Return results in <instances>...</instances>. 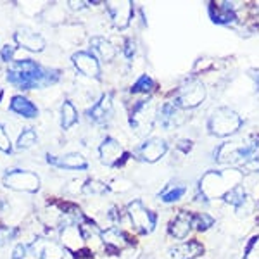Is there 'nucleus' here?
<instances>
[{
	"label": "nucleus",
	"instance_id": "obj_32",
	"mask_svg": "<svg viewBox=\"0 0 259 259\" xmlns=\"http://www.w3.org/2000/svg\"><path fill=\"white\" fill-rule=\"evenodd\" d=\"M19 233V228L16 227H0V247L6 244H9L11 240H14Z\"/></svg>",
	"mask_w": 259,
	"mask_h": 259
},
{
	"label": "nucleus",
	"instance_id": "obj_35",
	"mask_svg": "<svg viewBox=\"0 0 259 259\" xmlns=\"http://www.w3.org/2000/svg\"><path fill=\"white\" fill-rule=\"evenodd\" d=\"M26 250H28V247L24 244L16 245L14 250H12V259H23L24 256H26Z\"/></svg>",
	"mask_w": 259,
	"mask_h": 259
},
{
	"label": "nucleus",
	"instance_id": "obj_26",
	"mask_svg": "<svg viewBox=\"0 0 259 259\" xmlns=\"http://www.w3.org/2000/svg\"><path fill=\"white\" fill-rule=\"evenodd\" d=\"M76 121H78L76 107L73 106L71 100H64L62 109H61V126L64 130H68L73 126V124H76Z\"/></svg>",
	"mask_w": 259,
	"mask_h": 259
},
{
	"label": "nucleus",
	"instance_id": "obj_21",
	"mask_svg": "<svg viewBox=\"0 0 259 259\" xmlns=\"http://www.w3.org/2000/svg\"><path fill=\"white\" fill-rule=\"evenodd\" d=\"M178 116H180V107L175 102H168V104H164V106H161L159 112H157L161 126L166 130L177 126L180 121H182V119H178Z\"/></svg>",
	"mask_w": 259,
	"mask_h": 259
},
{
	"label": "nucleus",
	"instance_id": "obj_17",
	"mask_svg": "<svg viewBox=\"0 0 259 259\" xmlns=\"http://www.w3.org/2000/svg\"><path fill=\"white\" fill-rule=\"evenodd\" d=\"M209 16L214 23L228 24L235 19V4L232 2H212L209 4Z\"/></svg>",
	"mask_w": 259,
	"mask_h": 259
},
{
	"label": "nucleus",
	"instance_id": "obj_34",
	"mask_svg": "<svg viewBox=\"0 0 259 259\" xmlns=\"http://www.w3.org/2000/svg\"><path fill=\"white\" fill-rule=\"evenodd\" d=\"M0 150L4 154H12V145H11V139L6 133V130L0 124Z\"/></svg>",
	"mask_w": 259,
	"mask_h": 259
},
{
	"label": "nucleus",
	"instance_id": "obj_20",
	"mask_svg": "<svg viewBox=\"0 0 259 259\" xmlns=\"http://www.w3.org/2000/svg\"><path fill=\"white\" fill-rule=\"evenodd\" d=\"M100 237H102L104 244H106L107 247L112 249V250H121V249L128 247V244H130L128 235H126V233H123L118 228L104 230V232H100Z\"/></svg>",
	"mask_w": 259,
	"mask_h": 259
},
{
	"label": "nucleus",
	"instance_id": "obj_5",
	"mask_svg": "<svg viewBox=\"0 0 259 259\" xmlns=\"http://www.w3.org/2000/svg\"><path fill=\"white\" fill-rule=\"evenodd\" d=\"M4 185L12 190L35 194V192L40 190V177L33 171L12 168L4 175Z\"/></svg>",
	"mask_w": 259,
	"mask_h": 259
},
{
	"label": "nucleus",
	"instance_id": "obj_1",
	"mask_svg": "<svg viewBox=\"0 0 259 259\" xmlns=\"http://www.w3.org/2000/svg\"><path fill=\"white\" fill-rule=\"evenodd\" d=\"M61 80L59 69L44 68L38 62L31 59L16 61L7 69V81L21 90H33V89H45Z\"/></svg>",
	"mask_w": 259,
	"mask_h": 259
},
{
	"label": "nucleus",
	"instance_id": "obj_27",
	"mask_svg": "<svg viewBox=\"0 0 259 259\" xmlns=\"http://www.w3.org/2000/svg\"><path fill=\"white\" fill-rule=\"evenodd\" d=\"M156 89V83L149 74H142L139 80L135 81V85L132 87V94H150Z\"/></svg>",
	"mask_w": 259,
	"mask_h": 259
},
{
	"label": "nucleus",
	"instance_id": "obj_28",
	"mask_svg": "<svg viewBox=\"0 0 259 259\" xmlns=\"http://www.w3.org/2000/svg\"><path fill=\"white\" fill-rule=\"evenodd\" d=\"M109 190V187L106 183L99 182V180H87L85 185L81 187V192L87 195H102Z\"/></svg>",
	"mask_w": 259,
	"mask_h": 259
},
{
	"label": "nucleus",
	"instance_id": "obj_19",
	"mask_svg": "<svg viewBox=\"0 0 259 259\" xmlns=\"http://www.w3.org/2000/svg\"><path fill=\"white\" fill-rule=\"evenodd\" d=\"M9 109L12 112H16L18 116H23V118H28V119H33L38 116V107H36L30 99L23 97V95H14V97L11 99Z\"/></svg>",
	"mask_w": 259,
	"mask_h": 259
},
{
	"label": "nucleus",
	"instance_id": "obj_40",
	"mask_svg": "<svg viewBox=\"0 0 259 259\" xmlns=\"http://www.w3.org/2000/svg\"><path fill=\"white\" fill-rule=\"evenodd\" d=\"M250 76L254 78V81H256L257 87H259V71L257 69H252V71H250Z\"/></svg>",
	"mask_w": 259,
	"mask_h": 259
},
{
	"label": "nucleus",
	"instance_id": "obj_23",
	"mask_svg": "<svg viewBox=\"0 0 259 259\" xmlns=\"http://www.w3.org/2000/svg\"><path fill=\"white\" fill-rule=\"evenodd\" d=\"M90 45L104 61H112V59H114L116 47L107 38H104V36H94V38L90 40Z\"/></svg>",
	"mask_w": 259,
	"mask_h": 259
},
{
	"label": "nucleus",
	"instance_id": "obj_13",
	"mask_svg": "<svg viewBox=\"0 0 259 259\" xmlns=\"http://www.w3.org/2000/svg\"><path fill=\"white\" fill-rule=\"evenodd\" d=\"M83 240H85V237H83L81 228L78 223H66L64 227L61 228L62 247L73 250V252H78V250L85 249L83 247Z\"/></svg>",
	"mask_w": 259,
	"mask_h": 259
},
{
	"label": "nucleus",
	"instance_id": "obj_15",
	"mask_svg": "<svg viewBox=\"0 0 259 259\" xmlns=\"http://www.w3.org/2000/svg\"><path fill=\"white\" fill-rule=\"evenodd\" d=\"M47 162L56 168H61V169H89V162H87L85 157L81 154H76V152H71V154H64L61 157H56V156H47Z\"/></svg>",
	"mask_w": 259,
	"mask_h": 259
},
{
	"label": "nucleus",
	"instance_id": "obj_33",
	"mask_svg": "<svg viewBox=\"0 0 259 259\" xmlns=\"http://www.w3.org/2000/svg\"><path fill=\"white\" fill-rule=\"evenodd\" d=\"M244 259H259V235H256L249 242L247 249H245Z\"/></svg>",
	"mask_w": 259,
	"mask_h": 259
},
{
	"label": "nucleus",
	"instance_id": "obj_12",
	"mask_svg": "<svg viewBox=\"0 0 259 259\" xmlns=\"http://www.w3.org/2000/svg\"><path fill=\"white\" fill-rule=\"evenodd\" d=\"M73 64L74 68H76L83 76H89V78H99L100 74V64L97 61V57L94 56V54L87 52V50H80V52H76L73 57Z\"/></svg>",
	"mask_w": 259,
	"mask_h": 259
},
{
	"label": "nucleus",
	"instance_id": "obj_14",
	"mask_svg": "<svg viewBox=\"0 0 259 259\" xmlns=\"http://www.w3.org/2000/svg\"><path fill=\"white\" fill-rule=\"evenodd\" d=\"M14 41L19 47H24L31 52H41L45 49V40L38 33L28 30V28H19L14 31Z\"/></svg>",
	"mask_w": 259,
	"mask_h": 259
},
{
	"label": "nucleus",
	"instance_id": "obj_18",
	"mask_svg": "<svg viewBox=\"0 0 259 259\" xmlns=\"http://www.w3.org/2000/svg\"><path fill=\"white\" fill-rule=\"evenodd\" d=\"M192 218L194 216L190 214V212L187 211H180L177 214V218L169 223V235L173 237V239L177 240H183L187 235L190 233V228H192Z\"/></svg>",
	"mask_w": 259,
	"mask_h": 259
},
{
	"label": "nucleus",
	"instance_id": "obj_10",
	"mask_svg": "<svg viewBox=\"0 0 259 259\" xmlns=\"http://www.w3.org/2000/svg\"><path fill=\"white\" fill-rule=\"evenodd\" d=\"M244 149L245 144L239 142H225L216 149L214 161L223 162V164H240L244 161Z\"/></svg>",
	"mask_w": 259,
	"mask_h": 259
},
{
	"label": "nucleus",
	"instance_id": "obj_4",
	"mask_svg": "<svg viewBox=\"0 0 259 259\" xmlns=\"http://www.w3.org/2000/svg\"><path fill=\"white\" fill-rule=\"evenodd\" d=\"M206 99V87L202 81L195 80V78H189L178 87L177 95H175V104L180 109H192L197 107Z\"/></svg>",
	"mask_w": 259,
	"mask_h": 259
},
{
	"label": "nucleus",
	"instance_id": "obj_31",
	"mask_svg": "<svg viewBox=\"0 0 259 259\" xmlns=\"http://www.w3.org/2000/svg\"><path fill=\"white\" fill-rule=\"evenodd\" d=\"M36 140H38V137H36V132L33 128H28V130H24L23 133L19 135V139H18V149H28V147H31V145H35L36 144Z\"/></svg>",
	"mask_w": 259,
	"mask_h": 259
},
{
	"label": "nucleus",
	"instance_id": "obj_3",
	"mask_svg": "<svg viewBox=\"0 0 259 259\" xmlns=\"http://www.w3.org/2000/svg\"><path fill=\"white\" fill-rule=\"evenodd\" d=\"M242 126V118L230 107H220L207 119V130L214 137H230Z\"/></svg>",
	"mask_w": 259,
	"mask_h": 259
},
{
	"label": "nucleus",
	"instance_id": "obj_37",
	"mask_svg": "<svg viewBox=\"0 0 259 259\" xmlns=\"http://www.w3.org/2000/svg\"><path fill=\"white\" fill-rule=\"evenodd\" d=\"M123 52H124V56H126L128 59H132V57L135 56V41H133V40H126Z\"/></svg>",
	"mask_w": 259,
	"mask_h": 259
},
{
	"label": "nucleus",
	"instance_id": "obj_39",
	"mask_svg": "<svg viewBox=\"0 0 259 259\" xmlns=\"http://www.w3.org/2000/svg\"><path fill=\"white\" fill-rule=\"evenodd\" d=\"M68 6H69V9H73V11H80V9H85L87 4L85 2H69Z\"/></svg>",
	"mask_w": 259,
	"mask_h": 259
},
{
	"label": "nucleus",
	"instance_id": "obj_2",
	"mask_svg": "<svg viewBox=\"0 0 259 259\" xmlns=\"http://www.w3.org/2000/svg\"><path fill=\"white\" fill-rule=\"evenodd\" d=\"M244 173L237 168H227L220 171H207L200 178V194L204 199L225 197L232 189L240 185Z\"/></svg>",
	"mask_w": 259,
	"mask_h": 259
},
{
	"label": "nucleus",
	"instance_id": "obj_24",
	"mask_svg": "<svg viewBox=\"0 0 259 259\" xmlns=\"http://www.w3.org/2000/svg\"><path fill=\"white\" fill-rule=\"evenodd\" d=\"M187 192V187L183 183H177V182H171L168 185L162 189V192L159 194V199L162 202H175V200L182 199V195Z\"/></svg>",
	"mask_w": 259,
	"mask_h": 259
},
{
	"label": "nucleus",
	"instance_id": "obj_7",
	"mask_svg": "<svg viewBox=\"0 0 259 259\" xmlns=\"http://www.w3.org/2000/svg\"><path fill=\"white\" fill-rule=\"evenodd\" d=\"M99 156H100V161H102L106 166H114V168H118V166H121L124 162V159L128 157V154L123 150V147H121V144L118 140L107 137V139L100 144Z\"/></svg>",
	"mask_w": 259,
	"mask_h": 259
},
{
	"label": "nucleus",
	"instance_id": "obj_36",
	"mask_svg": "<svg viewBox=\"0 0 259 259\" xmlns=\"http://www.w3.org/2000/svg\"><path fill=\"white\" fill-rule=\"evenodd\" d=\"M12 56H14V47H11V45H6V47L0 50V57H2V61L9 62V61H12Z\"/></svg>",
	"mask_w": 259,
	"mask_h": 259
},
{
	"label": "nucleus",
	"instance_id": "obj_30",
	"mask_svg": "<svg viewBox=\"0 0 259 259\" xmlns=\"http://www.w3.org/2000/svg\"><path fill=\"white\" fill-rule=\"evenodd\" d=\"M212 225H214V220H212L209 214H206V212H199V214H195L194 218H192V227L195 230H199V232H206Z\"/></svg>",
	"mask_w": 259,
	"mask_h": 259
},
{
	"label": "nucleus",
	"instance_id": "obj_16",
	"mask_svg": "<svg viewBox=\"0 0 259 259\" xmlns=\"http://www.w3.org/2000/svg\"><path fill=\"white\" fill-rule=\"evenodd\" d=\"M111 114H112V97H111V94H104L102 97H100L99 102H95L94 106L87 111L89 119L94 121V123H106V121L111 118Z\"/></svg>",
	"mask_w": 259,
	"mask_h": 259
},
{
	"label": "nucleus",
	"instance_id": "obj_22",
	"mask_svg": "<svg viewBox=\"0 0 259 259\" xmlns=\"http://www.w3.org/2000/svg\"><path fill=\"white\" fill-rule=\"evenodd\" d=\"M242 166L249 171H259V139L250 142V144H245Z\"/></svg>",
	"mask_w": 259,
	"mask_h": 259
},
{
	"label": "nucleus",
	"instance_id": "obj_6",
	"mask_svg": "<svg viewBox=\"0 0 259 259\" xmlns=\"http://www.w3.org/2000/svg\"><path fill=\"white\" fill-rule=\"evenodd\" d=\"M128 216L132 220L133 227L142 235H147L156 228V214L152 211H149L140 200H133L128 206Z\"/></svg>",
	"mask_w": 259,
	"mask_h": 259
},
{
	"label": "nucleus",
	"instance_id": "obj_38",
	"mask_svg": "<svg viewBox=\"0 0 259 259\" xmlns=\"http://www.w3.org/2000/svg\"><path fill=\"white\" fill-rule=\"evenodd\" d=\"M76 257L78 259H92V252L89 249H81V250H78V252H76Z\"/></svg>",
	"mask_w": 259,
	"mask_h": 259
},
{
	"label": "nucleus",
	"instance_id": "obj_11",
	"mask_svg": "<svg viewBox=\"0 0 259 259\" xmlns=\"http://www.w3.org/2000/svg\"><path fill=\"white\" fill-rule=\"evenodd\" d=\"M168 150V144L162 139H149L137 149V157L145 162L159 161Z\"/></svg>",
	"mask_w": 259,
	"mask_h": 259
},
{
	"label": "nucleus",
	"instance_id": "obj_25",
	"mask_svg": "<svg viewBox=\"0 0 259 259\" xmlns=\"http://www.w3.org/2000/svg\"><path fill=\"white\" fill-rule=\"evenodd\" d=\"M204 252V247L199 244V242L192 240V242H187V244L180 245L178 249H173V254L175 256H180L182 259H194L200 256Z\"/></svg>",
	"mask_w": 259,
	"mask_h": 259
},
{
	"label": "nucleus",
	"instance_id": "obj_29",
	"mask_svg": "<svg viewBox=\"0 0 259 259\" xmlns=\"http://www.w3.org/2000/svg\"><path fill=\"white\" fill-rule=\"evenodd\" d=\"M223 199L227 200L228 204H232V206L240 207L242 204L245 202V199H247V194H245V190L242 189V185H239V187H235V189L230 190Z\"/></svg>",
	"mask_w": 259,
	"mask_h": 259
},
{
	"label": "nucleus",
	"instance_id": "obj_8",
	"mask_svg": "<svg viewBox=\"0 0 259 259\" xmlns=\"http://www.w3.org/2000/svg\"><path fill=\"white\" fill-rule=\"evenodd\" d=\"M28 247L38 259H64V247L47 237H38Z\"/></svg>",
	"mask_w": 259,
	"mask_h": 259
},
{
	"label": "nucleus",
	"instance_id": "obj_9",
	"mask_svg": "<svg viewBox=\"0 0 259 259\" xmlns=\"http://www.w3.org/2000/svg\"><path fill=\"white\" fill-rule=\"evenodd\" d=\"M106 11L109 14V18L112 21L118 30H124L130 24L133 16V4L124 0V2H107L106 4Z\"/></svg>",
	"mask_w": 259,
	"mask_h": 259
}]
</instances>
